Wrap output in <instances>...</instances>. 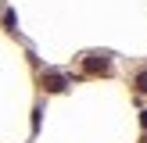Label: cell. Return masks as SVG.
I'll use <instances>...</instances> for the list:
<instances>
[{"instance_id":"obj_1","label":"cell","mask_w":147,"mask_h":143,"mask_svg":"<svg viewBox=\"0 0 147 143\" xmlns=\"http://www.w3.org/2000/svg\"><path fill=\"white\" fill-rule=\"evenodd\" d=\"M86 64H90V72H108V57H104V54H90Z\"/></svg>"},{"instance_id":"obj_2","label":"cell","mask_w":147,"mask_h":143,"mask_svg":"<svg viewBox=\"0 0 147 143\" xmlns=\"http://www.w3.org/2000/svg\"><path fill=\"white\" fill-rule=\"evenodd\" d=\"M47 86H50V90H61L65 82H61V75H47Z\"/></svg>"},{"instance_id":"obj_3","label":"cell","mask_w":147,"mask_h":143,"mask_svg":"<svg viewBox=\"0 0 147 143\" xmlns=\"http://www.w3.org/2000/svg\"><path fill=\"white\" fill-rule=\"evenodd\" d=\"M136 90H147V75H140V79H136Z\"/></svg>"}]
</instances>
